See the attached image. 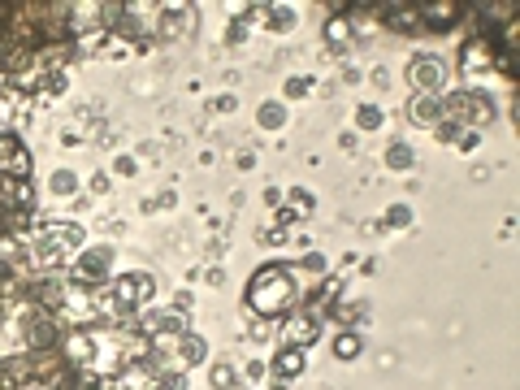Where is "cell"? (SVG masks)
<instances>
[{
    "label": "cell",
    "mask_w": 520,
    "mask_h": 390,
    "mask_svg": "<svg viewBox=\"0 0 520 390\" xmlns=\"http://www.w3.org/2000/svg\"><path fill=\"white\" fill-rule=\"evenodd\" d=\"M78 247H83V226H74V221H44L26 239V265L39 273H57L61 265L78 260Z\"/></svg>",
    "instance_id": "6da1fadb"
},
{
    "label": "cell",
    "mask_w": 520,
    "mask_h": 390,
    "mask_svg": "<svg viewBox=\"0 0 520 390\" xmlns=\"http://www.w3.org/2000/svg\"><path fill=\"white\" fill-rule=\"evenodd\" d=\"M247 304H252V312H260V317H278V312H286V308L295 304V278H291V269L265 265L252 278V286H247Z\"/></svg>",
    "instance_id": "7a4b0ae2"
},
{
    "label": "cell",
    "mask_w": 520,
    "mask_h": 390,
    "mask_svg": "<svg viewBox=\"0 0 520 390\" xmlns=\"http://www.w3.org/2000/svg\"><path fill=\"white\" fill-rule=\"evenodd\" d=\"M152 273H126V278H117L113 286H104V295L96 299V308H104L109 317H130L139 304H148L152 299Z\"/></svg>",
    "instance_id": "3957f363"
},
{
    "label": "cell",
    "mask_w": 520,
    "mask_h": 390,
    "mask_svg": "<svg viewBox=\"0 0 520 390\" xmlns=\"http://www.w3.org/2000/svg\"><path fill=\"white\" fill-rule=\"evenodd\" d=\"M18 334L31 351H52L57 347V312H48L44 304H22L18 308Z\"/></svg>",
    "instance_id": "277c9868"
},
{
    "label": "cell",
    "mask_w": 520,
    "mask_h": 390,
    "mask_svg": "<svg viewBox=\"0 0 520 390\" xmlns=\"http://www.w3.org/2000/svg\"><path fill=\"white\" fill-rule=\"evenodd\" d=\"M490 100L486 96H477V91H460V96H451V100H442V117H451V126L460 130V126H481V122H490Z\"/></svg>",
    "instance_id": "5b68a950"
},
{
    "label": "cell",
    "mask_w": 520,
    "mask_h": 390,
    "mask_svg": "<svg viewBox=\"0 0 520 390\" xmlns=\"http://www.w3.org/2000/svg\"><path fill=\"white\" fill-rule=\"evenodd\" d=\"M408 78H412L416 96H438L442 83H447V65H442L438 57H412Z\"/></svg>",
    "instance_id": "8992f818"
},
{
    "label": "cell",
    "mask_w": 520,
    "mask_h": 390,
    "mask_svg": "<svg viewBox=\"0 0 520 390\" xmlns=\"http://www.w3.org/2000/svg\"><path fill=\"white\" fill-rule=\"evenodd\" d=\"M460 70H464L468 83L490 78V70H494V44L490 39H468L464 52H460Z\"/></svg>",
    "instance_id": "52a82bcc"
},
{
    "label": "cell",
    "mask_w": 520,
    "mask_h": 390,
    "mask_svg": "<svg viewBox=\"0 0 520 390\" xmlns=\"http://www.w3.org/2000/svg\"><path fill=\"white\" fill-rule=\"evenodd\" d=\"M109 265H113V247H87V252L74 260V282L96 286V282H104Z\"/></svg>",
    "instance_id": "ba28073f"
},
{
    "label": "cell",
    "mask_w": 520,
    "mask_h": 390,
    "mask_svg": "<svg viewBox=\"0 0 520 390\" xmlns=\"http://www.w3.org/2000/svg\"><path fill=\"white\" fill-rule=\"evenodd\" d=\"M0 174L5 178H31V152L22 148L18 135H0Z\"/></svg>",
    "instance_id": "9c48e42d"
},
{
    "label": "cell",
    "mask_w": 520,
    "mask_h": 390,
    "mask_svg": "<svg viewBox=\"0 0 520 390\" xmlns=\"http://www.w3.org/2000/svg\"><path fill=\"white\" fill-rule=\"evenodd\" d=\"M161 35L174 39V44H187L195 35V5H169L161 13Z\"/></svg>",
    "instance_id": "30bf717a"
},
{
    "label": "cell",
    "mask_w": 520,
    "mask_h": 390,
    "mask_svg": "<svg viewBox=\"0 0 520 390\" xmlns=\"http://www.w3.org/2000/svg\"><path fill=\"white\" fill-rule=\"evenodd\" d=\"M460 0H434V5H416L421 13V26H434V31H447V26L460 22Z\"/></svg>",
    "instance_id": "8fae6325"
},
{
    "label": "cell",
    "mask_w": 520,
    "mask_h": 390,
    "mask_svg": "<svg viewBox=\"0 0 520 390\" xmlns=\"http://www.w3.org/2000/svg\"><path fill=\"white\" fill-rule=\"evenodd\" d=\"M377 18H382L386 26H395V31H416V26H421V13H416V5H403V0L377 5Z\"/></svg>",
    "instance_id": "7c38bea8"
},
{
    "label": "cell",
    "mask_w": 520,
    "mask_h": 390,
    "mask_svg": "<svg viewBox=\"0 0 520 390\" xmlns=\"http://www.w3.org/2000/svg\"><path fill=\"white\" fill-rule=\"evenodd\" d=\"M408 117H412L416 126H438L442 122V100L438 96H412Z\"/></svg>",
    "instance_id": "4fadbf2b"
},
{
    "label": "cell",
    "mask_w": 520,
    "mask_h": 390,
    "mask_svg": "<svg viewBox=\"0 0 520 390\" xmlns=\"http://www.w3.org/2000/svg\"><path fill=\"white\" fill-rule=\"evenodd\" d=\"M512 18H516V5L512 0H490V5H481V26H486V31H507V26H512Z\"/></svg>",
    "instance_id": "5bb4252c"
},
{
    "label": "cell",
    "mask_w": 520,
    "mask_h": 390,
    "mask_svg": "<svg viewBox=\"0 0 520 390\" xmlns=\"http://www.w3.org/2000/svg\"><path fill=\"white\" fill-rule=\"evenodd\" d=\"M317 334H321V321H317V317H308V312H304V317H295L291 325H286V338H291V347H304V343H312Z\"/></svg>",
    "instance_id": "9a60e30c"
},
{
    "label": "cell",
    "mask_w": 520,
    "mask_h": 390,
    "mask_svg": "<svg viewBox=\"0 0 520 390\" xmlns=\"http://www.w3.org/2000/svg\"><path fill=\"white\" fill-rule=\"evenodd\" d=\"M299 369H304V347H286L278 360H273V373L278 377H295Z\"/></svg>",
    "instance_id": "2e32d148"
},
{
    "label": "cell",
    "mask_w": 520,
    "mask_h": 390,
    "mask_svg": "<svg viewBox=\"0 0 520 390\" xmlns=\"http://www.w3.org/2000/svg\"><path fill=\"white\" fill-rule=\"evenodd\" d=\"M325 35H330V44H347V39H351V22L338 13V18H330V26H325Z\"/></svg>",
    "instance_id": "e0dca14e"
},
{
    "label": "cell",
    "mask_w": 520,
    "mask_h": 390,
    "mask_svg": "<svg viewBox=\"0 0 520 390\" xmlns=\"http://www.w3.org/2000/svg\"><path fill=\"white\" fill-rule=\"evenodd\" d=\"M334 351H338V360H356V351H360V338L356 334H343L334 343Z\"/></svg>",
    "instance_id": "ac0fdd59"
},
{
    "label": "cell",
    "mask_w": 520,
    "mask_h": 390,
    "mask_svg": "<svg viewBox=\"0 0 520 390\" xmlns=\"http://www.w3.org/2000/svg\"><path fill=\"white\" fill-rule=\"evenodd\" d=\"M260 122H265V126H282L286 113L278 109V104H265V109H260Z\"/></svg>",
    "instance_id": "d6986e66"
},
{
    "label": "cell",
    "mask_w": 520,
    "mask_h": 390,
    "mask_svg": "<svg viewBox=\"0 0 520 390\" xmlns=\"http://www.w3.org/2000/svg\"><path fill=\"white\" fill-rule=\"evenodd\" d=\"M52 191H74V174H57V178H52Z\"/></svg>",
    "instance_id": "ffe728a7"
},
{
    "label": "cell",
    "mask_w": 520,
    "mask_h": 390,
    "mask_svg": "<svg viewBox=\"0 0 520 390\" xmlns=\"http://www.w3.org/2000/svg\"><path fill=\"white\" fill-rule=\"evenodd\" d=\"M390 165H395V169H408V165H412V156L403 152V148H395V152H390Z\"/></svg>",
    "instance_id": "44dd1931"
},
{
    "label": "cell",
    "mask_w": 520,
    "mask_h": 390,
    "mask_svg": "<svg viewBox=\"0 0 520 390\" xmlns=\"http://www.w3.org/2000/svg\"><path fill=\"white\" fill-rule=\"evenodd\" d=\"M213 382H217L221 390H230V386H234V373H230V369H217V373H213Z\"/></svg>",
    "instance_id": "7402d4cb"
},
{
    "label": "cell",
    "mask_w": 520,
    "mask_h": 390,
    "mask_svg": "<svg viewBox=\"0 0 520 390\" xmlns=\"http://www.w3.org/2000/svg\"><path fill=\"white\" fill-rule=\"evenodd\" d=\"M360 126H364V130L377 126V109H369V104H364V109H360Z\"/></svg>",
    "instance_id": "603a6c76"
},
{
    "label": "cell",
    "mask_w": 520,
    "mask_h": 390,
    "mask_svg": "<svg viewBox=\"0 0 520 390\" xmlns=\"http://www.w3.org/2000/svg\"><path fill=\"white\" fill-rule=\"evenodd\" d=\"M0 390H5V386H0Z\"/></svg>",
    "instance_id": "cb8c5ba5"
}]
</instances>
